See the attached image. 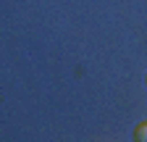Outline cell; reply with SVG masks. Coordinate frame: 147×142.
<instances>
[{
    "label": "cell",
    "instance_id": "6da1fadb",
    "mask_svg": "<svg viewBox=\"0 0 147 142\" xmlns=\"http://www.w3.org/2000/svg\"><path fill=\"white\" fill-rule=\"evenodd\" d=\"M134 139H137V142H147V121L139 124V126L134 129Z\"/></svg>",
    "mask_w": 147,
    "mask_h": 142
}]
</instances>
